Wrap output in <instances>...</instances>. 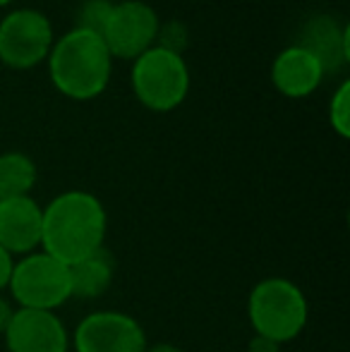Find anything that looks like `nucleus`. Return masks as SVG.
<instances>
[{
	"label": "nucleus",
	"mask_w": 350,
	"mask_h": 352,
	"mask_svg": "<svg viewBox=\"0 0 350 352\" xmlns=\"http://www.w3.org/2000/svg\"><path fill=\"white\" fill-rule=\"evenodd\" d=\"M108 216L94 195L70 190L48 201L43 209L41 252L72 266L103 250Z\"/></svg>",
	"instance_id": "1"
},
{
	"label": "nucleus",
	"mask_w": 350,
	"mask_h": 352,
	"mask_svg": "<svg viewBox=\"0 0 350 352\" xmlns=\"http://www.w3.org/2000/svg\"><path fill=\"white\" fill-rule=\"evenodd\" d=\"M111 53L98 34L75 27L48 53V72L56 89L75 101L101 96L111 79Z\"/></svg>",
	"instance_id": "2"
},
{
	"label": "nucleus",
	"mask_w": 350,
	"mask_h": 352,
	"mask_svg": "<svg viewBox=\"0 0 350 352\" xmlns=\"http://www.w3.org/2000/svg\"><path fill=\"white\" fill-rule=\"evenodd\" d=\"M248 316L254 336H262L276 345L290 343L307 326V297L288 278L259 280L250 292Z\"/></svg>",
	"instance_id": "3"
},
{
	"label": "nucleus",
	"mask_w": 350,
	"mask_h": 352,
	"mask_svg": "<svg viewBox=\"0 0 350 352\" xmlns=\"http://www.w3.org/2000/svg\"><path fill=\"white\" fill-rule=\"evenodd\" d=\"M132 91L149 111H173L190 91L187 63L180 53L164 46H151L132 65Z\"/></svg>",
	"instance_id": "4"
},
{
	"label": "nucleus",
	"mask_w": 350,
	"mask_h": 352,
	"mask_svg": "<svg viewBox=\"0 0 350 352\" xmlns=\"http://www.w3.org/2000/svg\"><path fill=\"white\" fill-rule=\"evenodd\" d=\"M8 290L19 309H43L56 311L67 300L70 292V266L53 259L46 252H32L14 261Z\"/></svg>",
	"instance_id": "5"
},
{
	"label": "nucleus",
	"mask_w": 350,
	"mask_h": 352,
	"mask_svg": "<svg viewBox=\"0 0 350 352\" xmlns=\"http://www.w3.org/2000/svg\"><path fill=\"white\" fill-rule=\"evenodd\" d=\"M53 48V27L39 10L22 8L0 19V63L12 70H32Z\"/></svg>",
	"instance_id": "6"
},
{
	"label": "nucleus",
	"mask_w": 350,
	"mask_h": 352,
	"mask_svg": "<svg viewBox=\"0 0 350 352\" xmlns=\"http://www.w3.org/2000/svg\"><path fill=\"white\" fill-rule=\"evenodd\" d=\"M161 24L159 14L151 5L142 0H122L113 3L101 29V38L106 43L111 58L137 60L159 38Z\"/></svg>",
	"instance_id": "7"
},
{
	"label": "nucleus",
	"mask_w": 350,
	"mask_h": 352,
	"mask_svg": "<svg viewBox=\"0 0 350 352\" xmlns=\"http://www.w3.org/2000/svg\"><path fill=\"white\" fill-rule=\"evenodd\" d=\"M75 352H144L146 336L140 321L122 311H91L70 336Z\"/></svg>",
	"instance_id": "8"
},
{
	"label": "nucleus",
	"mask_w": 350,
	"mask_h": 352,
	"mask_svg": "<svg viewBox=\"0 0 350 352\" xmlns=\"http://www.w3.org/2000/svg\"><path fill=\"white\" fill-rule=\"evenodd\" d=\"M5 345L10 352H67L70 333L56 311L14 309L8 329Z\"/></svg>",
	"instance_id": "9"
},
{
	"label": "nucleus",
	"mask_w": 350,
	"mask_h": 352,
	"mask_svg": "<svg viewBox=\"0 0 350 352\" xmlns=\"http://www.w3.org/2000/svg\"><path fill=\"white\" fill-rule=\"evenodd\" d=\"M43 209L32 197L0 201V247L10 254H32L41 250Z\"/></svg>",
	"instance_id": "10"
},
{
	"label": "nucleus",
	"mask_w": 350,
	"mask_h": 352,
	"mask_svg": "<svg viewBox=\"0 0 350 352\" xmlns=\"http://www.w3.org/2000/svg\"><path fill=\"white\" fill-rule=\"evenodd\" d=\"M274 87L288 98H305L322 84L324 67L307 48L290 46L281 51L271 67Z\"/></svg>",
	"instance_id": "11"
},
{
	"label": "nucleus",
	"mask_w": 350,
	"mask_h": 352,
	"mask_svg": "<svg viewBox=\"0 0 350 352\" xmlns=\"http://www.w3.org/2000/svg\"><path fill=\"white\" fill-rule=\"evenodd\" d=\"M298 46L307 48L319 63L324 72L338 70L350 58V32L338 29V24L329 17H319L307 24L305 36Z\"/></svg>",
	"instance_id": "12"
},
{
	"label": "nucleus",
	"mask_w": 350,
	"mask_h": 352,
	"mask_svg": "<svg viewBox=\"0 0 350 352\" xmlns=\"http://www.w3.org/2000/svg\"><path fill=\"white\" fill-rule=\"evenodd\" d=\"M113 261L106 250L94 252L91 256L70 266V292L77 300H96L111 287Z\"/></svg>",
	"instance_id": "13"
},
{
	"label": "nucleus",
	"mask_w": 350,
	"mask_h": 352,
	"mask_svg": "<svg viewBox=\"0 0 350 352\" xmlns=\"http://www.w3.org/2000/svg\"><path fill=\"white\" fill-rule=\"evenodd\" d=\"M36 185V166L27 153H0V201L12 197H29Z\"/></svg>",
	"instance_id": "14"
},
{
	"label": "nucleus",
	"mask_w": 350,
	"mask_h": 352,
	"mask_svg": "<svg viewBox=\"0 0 350 352\" xmlns=\"http://www.w3.org/2000/svg\"><path fill=\"white\" fill-rule=\"evenodd\" d=\"M329 122L338 137H350V82H343L336 89L331 103H329Z\"/></svg>",
	"instance_id": "15"
},
{
	"label": "nucleus",
	"mask_w": 350,
	"mask_h": 352,
	"mask_svg": "<svg viewBox=\"0 0 350 352\" xmlns=\"http://www.w3.org/2000/svg\"><path fill=\"white\" fill-rule=\"evenodd\" d=\"M111 8H113V3H108V0H87L80 12V24H77V27L101 36L103 22H106Z\"/></svg>",
	"instance_id": "16"
},
{
	"label": "nucleus",
	"mask_w": 350,
	"mask_h": 352,
	"mask_svg": "<svg viewBox=\"0 0 350 352\" xmlns=\"http://www.w3.org/2000/svg\"><path fill=\"white\" fill-rule=\"evenodd\" d=\"M12 266H14V256L0 247V292L8 287L10 276H12Z\"/></svg>",
	"instance_id": "17"
},
{
	"label": "nucleus",
	"mask_w": 350,
	"mask_h": 352,
	"mask_svg": "<svg viewBox=\"0 0 350 352\" xmlns=\"http://www.w3.org/2000/svg\"><path fill=\"white\" fill-rule=\"evenodd\" d=\"M12 314H14V309H12V305H10V300H5V297L0 295V333H5Z\"/></svg>",
	"instance_id": "18"
},
{
	"label": "nucleus",
	"mask_w": 350,
	"mask_h": 352,
	"mask_svg": "<svg viewBox=\"0 0 350 352\" xmlns=\"http://www.w3.org/2000/svg\"><path fill=\"white\" fill-rule=\"evenodd\" d=\"M281 345L271 343V340L262 338V336H254V340L250 343V352H278Z\"/></svg>",
	"instance_id": "19"
},
{
	"label": "nucleus",
	"mask_w": 350,
	"mask_h": 352,
	"mask_svg": "<svg viewBox=\"0 0 350 352\" xmlns=\"http://www.w3.org/2000/svg\"><path fill=\"white\" fill-rule=\"evenodd\" d=\"M144 352H182V350L171 343H154V345H146Z\"/></svg>",
	"instance_id": "20"
},
{
	"label": "nucleus",
	"mask_w": 350,
	"mask_h": 352,
	"mask_svg": "<svg viewBox=\"0 0 350 352\" xmlns=\"http://www.w3.org/2000/svg\"><path fill=\"white\" fill-rule=\"evenodd\" d=\"M8 3H12V0H0V8H5Z\"/></svg>",
	"instance_id": "21"
}]
</instances>
